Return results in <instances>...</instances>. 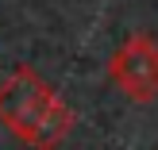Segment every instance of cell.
Here are the masks:
<instances>
[{
    "label": "cell",
    "instance_id": "obj_1",
    "mask_svg": "<svg viewBox=\"0 0 158 150\" xmlns=\"http://www.w3.org/2000/svg\"><path fill=\"white\" fill-rule=\"evenodd\" d=\"M0 123L31 150H58L73 131V108L31 66L0 81Z\"/></svg>",
    "mask_w": 158,
    "mask_h": 150
},
{
    "label": "cell",
    "instance_id": "obj_2",
    "mask_svg": "<svg viewBox=\"0 0 158 150\" xmlns=\"http://www.w3.org/2000/svg\"><path fill=\"white\" fill-rule=\"evenodd\" d=\"M108 77L135 104L158 100V39H151V35L123 39L116 46V54L108 58Z\"/></svg>",
    "mask_w": 158,
    "mask_h": 150
}]
</instances>
